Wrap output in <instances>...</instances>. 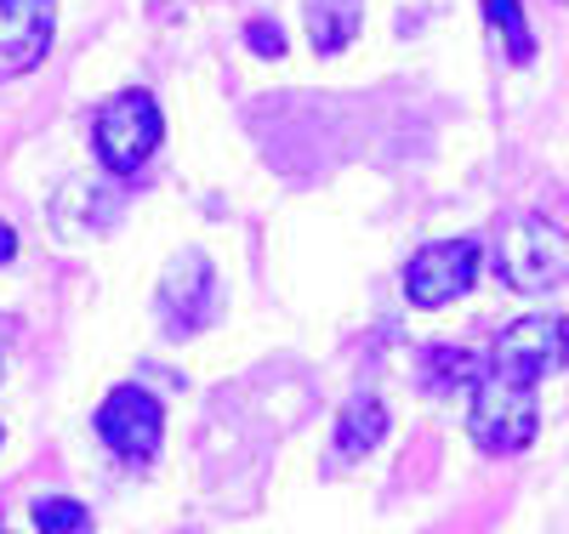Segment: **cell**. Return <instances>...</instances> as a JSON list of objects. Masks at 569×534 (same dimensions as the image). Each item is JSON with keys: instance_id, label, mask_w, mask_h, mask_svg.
<instances>
[{"instance_id": "obj_1", "label": "cell", "mask_w": 569, "mask_h": 534, "mask_svg": "<svg viewBox=\"0 0 569 534\" xmlns=\"http://www.w3.org/2000/svg\"><path fill=\"white\" fill-rule=\"evenodd\" d=\"M496 273L512 290H525V296L558 290L569 279V239L541 216H518L496 233Z\"/></svg>"}, {"instance_id": "obj_2", "label": "cell", "mask_w": 569, "mask_h": 534, "mask_svg": "<svg viewBox=\"0 0 569 534\" xmlns=\"http://www.w3.org/2000/svg\"><path fill=\"white\" fill-rule=\"evenodd\" d=\"M569 359V324L552 319V313H530V319H512L501 335H496V347H490V375L512 381V386H536Z\"/></svg>"}, {"instance_id": "obj_3", "label": "cell", "mask_w": 569, "mask_h": 534, "mask_svg": "<svg viewBox=\"0 0 569 534\" xmlns=\"http://www.w3.org/2000/svg\"><path fill=\"white\" fill-rule=\"evenodd\" d=\"M472 444H479L485 455H518L530 450L536 439V393L530 386H512L501 375H479V386H472Z\"/></svg>"}, {"instance_id": "obj_4", "label": "cell", "mask_w": 569, "mask_h": 534, "mask_svg": "<svg viewBox=\"0 0 569 534\" xmlns=\"http://www.w3.org/2000/svg\"><path fill=\"white\" fill-rule=\"evenodd\" d=\"M160 137H166V120L154 109V97L149 91H120L98 114V160L114 177H131L142 160L160 149Z\"/></svg>"}, {"instance_id": "obj_5", "label": "cell", "mask_w": 569, "mask_h": 534, "mask_svg": "<svg viewBox=\"0 0 569 534\" xmlns=\"http://www.w3.org/2000/svg\"><path fill=\"white\" fill-rule=\"evenodd\" d=\"M479 245L472 239H439V245H421L405 262V296L416 308H445L456 296H467L472 279H479Z\"/></svg>"}, {"instance_id": "obj_6", "label": "cell", "mask_w": 569, "mask_h": 534, "mask_svg": "<svg viewBox=\"0 0 569 534\" xmlns=\"http://www.w3.org/2000/svg\"><path fill=\"white\" fill-rule=\"evenodd\" d=\"M98 439L126 455V461H154L160 439H166V410L149 386H114L98 404Z\"/></svg>"}, {"instance_id": "obj_7", "label": "cell", "mask_w": 569, "mask_h": 534, "mask_svg": "<svg viewBox=\"0 0 569 534\" xmlns=\"http://www.w3.org/2000/svg\"><path fill=\"white\" fill-rule=\"evenodd\" d=\"M217 313V279H211V262L200 251H188L171 262L166 284H160V319L171 335H194L206 319Z\"/></svg>"}, {"instance_id": "obj_8", "label": "cell", "mask_w": 569, "mask_h": 534, "mask_svg": "<svg viewBox=\"0 0 569 534\" xmlns=\"http://www.w3.org/2000/svg\"><path fill=\"white\" fill-rule=\"evenodd\" d=\"M52 46V0H0V80L29 74Z\"/></svg>"}, {"instance_id": "obj_9", "label": "cell", "mask_w": 569, "mask_h": 534, "mask_svg": "<svg viewBox=\"0 0 569 534\" xmlns=\"http://www.w3.org/2000/svg\"><path fill=\"white\" fill-rule=\"evenodd\" d=\"M382 432H388V410H382V399H353L348 410H342V421H337V455H348V461H359V455H370L376 444H382Z\"/></svg>"}, {"instance_id": "obj_10", "label": "cell", "mask_w": 569, "mask_h": 534, "mask_svg": "<svg viewBox=\"0 0 569 534\" xmlns=\"http://www.w3.org/2000/svg\"><path fill=\"white\" fill-rule=\"evenodd\" d=\"M308 34L319 52H342L359 34V0H308Z\"/></svg>"}, {"instance_id": "obj_11", "label": "cell", "mask_w": 569, "mask_h": 534, "mask_svg": "<svg viewBox=\"0 0 569 534\" xmlns=\"http://www.w3.org/2000/svg\"><path fill=\"white\" fill-rule=\"evenodd\" d=\"M485 18H490V29L501 34V46H507V58H512V63H530V52H536V40H530L525 7H518V0H485Z\"/></svg>"}, {"instance_id": "obj_12", "label": "cell", "mask_w": 569, "mask_h": 534, "mask_svg": "<svg viewBox=\"0 0 569 534\" xmlns=\"http://www.w3.org/2000/svg\"><path fill=\"white\" fill-rule=\"evenodd\" d=\"M421 375L433 381V386H461V381H472L479 386V364H472V353H461V347H427V359H421Z\"/></svg>"}, {"instance_id": "obj_13", "label": "cell", "mask_w": 569, "mask_h": 534, "mask_svg": "<svg viewBox=\"0 0 569 534\" xmlns=\"http://www.w3.org/2000/svg\"><path fill=\"white\" fill-rule=\"evenodd\" d=\"M34 528L40 534H86L91 512L80 501H69V495H46V501H34Z\"/></svg>"}, {"instance_id": "obj_14", "label": "cell", "mask_w": 569, "mask_h": 534, "mask_svg": "<svg viewBox=\"0 0 569 534\" xmlns=\"http://www.w3.org/2000/svg\"><path fill=\"white\" fill-rule=\"evenodd\" d=\"M251 46H257L262 58H279V52H284V34H279L273 23H251Z\"/></svg>"}, {"instance_id": "obj_15", "label": "cell", "mask_w": 569, "mask_h": 534, "mask_svg": "<svg viewBox=\"0 0 569 534\" xmlns=\"http://www.w3.org/2000/svg\"><path fill=\"white\" fill-rule=\"evenodd\" d=\"M12 256H18V233L0 222V262H12Z\"/></svg>"}]
</instances>
